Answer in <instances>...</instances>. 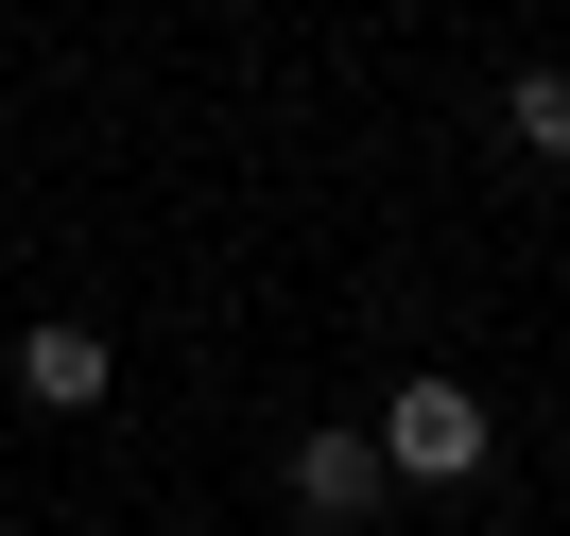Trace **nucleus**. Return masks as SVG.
<instances>
[{
	"mask_svg": "<svg viewBox=\"0 0 570 536\" xmlns=\"http://www.w3.org/2000/svg\"><path fill=\"white\" fill-rule=\"evenodd\" d=\"M484 450H501V416L466 381H397L381 398V467H397V485H484Z\"/></svg>",
	"mask_w": 570,
	"mask_h": 536,
	"instance_id": "nucleus-1",
	"label": "nucleus"
},
{
	"mask_svg": "<svg viewBox=\"0 0 570 536\" xmlns=\"http://www.w3.org/2000/svg\"><path fill=\"white\" fill-rule=\"evenodd\" d=\"M381 485H397V467H381V432H363V416L294 432V519H381Z\"/></svg>",
	"mask_w": 570,
	"mask_h": 536,
	"instance_id": "nucleus-2",
	"label": "nucleus"
},
{
	"mask_svg": "<svg viewBox=\"0 0 570 536\" xmlns=\"http://www.w3.org/2000/svg\"><path fill=\"white\" fill-rule=\"evenodd\" d=\"M18 398H36V416H87V398H105V329H87V312H52L36 347H18Z\"/></svg>",
	"mask_w": 570,
	"mask_h": 536,
	"instance_id": "nucleus-3",
	"label": "nucleus"
},
{
	"mask_svg": "<svg viewBox=\"0 0 570 536\" xmlns=\"http://www.w3.org/2000/svg\"><path fill=\"white\" fill-rule=\"evenodd\" d=\"M501 139H519L535 174H570V70H519V87H501Z\"/></svg>",
	"mask_w": 570,
	"mask_h": 536,
	"instance_id": "nucleus-4",
	"label": "nucleus"
}]
</instances>
